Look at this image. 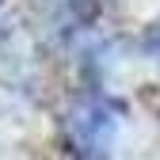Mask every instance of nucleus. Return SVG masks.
Instances as JSON below:
<instances>
[{"instance_id":"2","label":"nucleus","mask_w":160,"mask_h":160,"mask_svg":"<svg viewBox=\"0 0 160 160\" xmlns=\"http://www.w3.org/2000/svg\"><path fill=\"white\" fill-rule=\"evenodd\" d=\"M141 50H145V53H160V15L145 27V34H141Z\"/></svg>"},{"instance_id":"1","label":"nucleus","mask_w":160,"mask_h":160,"mask_svg":"<svg viewBox=\"0 0 160 160\" xmlns=\"http://www.w3.org/2000/svg\"><path fill=\"white\" fill-rule=\"evenodd\" d=\"M118 133V111L95 84L76 92L61 118V137L69 160H111Z\"/></svg>"}]
</instances>
